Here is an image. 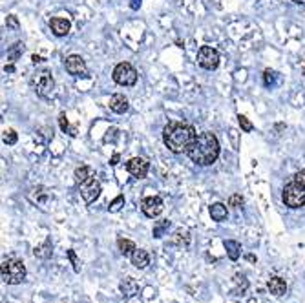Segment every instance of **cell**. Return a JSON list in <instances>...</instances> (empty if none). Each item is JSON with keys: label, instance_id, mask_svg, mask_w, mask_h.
Returning <instances> with one entry per match:
<instances>
[{"label": "cell", "instance_id": "cell-1", "mask_svg": "<svg viewBox=\"0 0 305 303\" xmlns=\"http://www.w3.org/2000/svg\"><path fill=\"white\" fill-rule=\"evenodd\" d=\"M219 141L214 133L203 131L194 139V143L187 150V155L192 159V163L199 166H210L214 165L219 157Z\"/></svg>", "mask_w": 305, "mask_h": 303}, {"label": "cell", "instance_id": "cell-2", "mask_svg": "<svg viewBox=\"0 0 305 303\" xmlns=\"http://www.w3.org/2000/svg\"><path fill=\"white\" fill-rule=\"evenodd\" d=\"M197 137L194 126L188 123H168L163 130V143L172 153H187L190 145Z\"/></svg>", "mask_w": 305, "mask_h": 303}, {"label": "cell", "instance_id": "cell-3", "mask_svg": "<svg viewBox=\"0 0 305 303\" xmlns=\"http://www.w3.org/2000/svg\"><path fill=\"white\" fill-rule=\"evenodd\" d=\"M2 280L7 285H19L26 280V265L21 260H7L2 263Z\"/></svg>", "mask_w": 305, "mask_h": 303}, {"label": "cell", "instance_id": "cell-4", "mask_svg": "<svg viewBox=\"0 0 305 303\" xmlns=\"http://www.w3.org/2000/svg\"><path fill=\"white\" fill-rule=\"evenodd\" d=\"M282 199H283L285 207L292 208H302L305 205V186H302L300 183L292 179L289 185H285L283 194H282Z\"/></svg>", "mask_w": 305, "mask_h": 303}, {"label": "cell", "instance_id": "cell-5", "mask_svg": "<svg viewBox=\"0 0 305 303\" xmlns=\"http://www.w3.org/2000/svg\"><path fill=\"white\" fill-rule=\"evenodd\" d=\"M31 86H33V90L37 91V95L49 97L53 93V88H55V81H53V77H51V71H49V69H39V71L31 77Z\"/></svg>", "mask_w": 305, "mask_h": 303}, {"label": "cell", "instance_id": "cell-6", "mask_svg": "<svg viewBox=\"0 0 305 303\" xmlns=\"http://www.w3.org/2000/svg\"><path fill=\"white\" fill-rule=\"evenodd\" d=\"M113 81L119 84V86H133L137 83V71L133 68L130 62H121L113 68Z\"/></svg>", "mask_w": 305, "mask_h": 303}, {"label": "cell", "instance_id": "cell-7", "mask_svg": "<svg viewBox=\"0 0 305 303\" xmlns=\"http://www.w3.org/2000/svg\"><path fill=\"white\" fill-rule=\"evenodd\" d=\"M197 64L203 69H216L219 66V53L210 46H201L197 51Z\"/></svg>", "mask_w": 305, "mask_h": 303}, {"label": "cell", "instance_id": "cell-8", "mask_svg": "<svg viewBox=\"0 0 305 303\" xmlns=\"http://www.w3.org/2000/svg\"><path fill=\"white\" fill-rule=\"evenodd\" d=\"M163 208H165V203L159 195H148L141 201V210L146 217H157L163 212Z\"/></svg>", "mask_w": 305, "mask_h": 303}, {"label": "cell", "instance_id": "cell-9", "mask_svg": "<svg viewBox=\"0 0 305 303\" xmlns=\"http://www.w3.org/2000/svg\"><path fill=\"white\" fill-rule=\"evenodd\" d=\"M101 195V183L95 177H90L84 183H81V197L84 199V203H93Z\"/></svg>", "mask_w": 305, "mask_h": 303}, {"label": "cell", "instance_id": "cell-10", "mask_svg": "<svg viewBox=\"0 0 305 303\" xmlns=\"http://www.w3.org/2000/svg\"><path fill=\"white\" fill-rule=\"evenodd\" d=\"M64 68L69 75L73 77H86L88 75V68H86V62L81 55H69L64 61Z\"/></svg>", "mask_w": 305, "mask_h": 303}, {"label": "cell", "instance_id": "cell-11", "mask_svg": "<svg viewBox=\"0 0 305 303\" xmlns=\"http://www.w3.org/2000/svg\"><path fill=\"white\" fill-rule=\"evenodd\" d=\"M148 168H150V165H148V161L143 157H132L128 163H126V170H128L130 175H133L135 179H143V177H146Z\"/></svg>", "mask_w": 305, "mask_h": 303}, {"label": "cell", "instance_id": "cell-12", "mask_svg": "<svg viewBox=\"0 0 305 303\" xmlns=\"http://www.w3.org/2000/svg\"><path fill=\"white\" fill-rule=\"evenodd\" d=\"M49 28H51L53 35H57V37H64V35L69 33V28H71V24H69L68 19H61V17H55V19H51V21H49Z\"/></svg>", "mask_w": 305, "mask_h": 303}, {"label": "cell", "instance_id": "cell-13", "mask_svg": "<svg viewBox=\"0 0 305 303\" xmlns=\"http://www.w3.org/2000/svg\"><path fill=\"white\" fill-rule=\"evenodd\" d=\"M130 108V104H128V99L125 95H121V93H115V95H111L110 99V110L113 113H126Z\"/></svg>", "mask_w": 305, "mask_h": 303}, {"label": "cell", "instance_id": "cell-14", "mask_svg": "<svg viewBox=\"0 0 305 303\" xmlns=\"http://www.w3.org/2000/svg\"><path fill=\"white\" fill-rule=\"evenodd\" d=\"M132 265L135 269H146L150 265V254L145 248H135L132 254Z\"/></svg>", "mask_w": 305, "mask_h": 303}, {"label": "cell", "instance_id": "cell-15", "mask_svg": "<svg viewBox=\"0 0 305 303\" xmlns=\"http://www.w3.org/2000/svg\"><path fill=\"white\" fill-rule=\"evenodd\" d=\"M267 287H269V290H271V294H274V296H278V298L283 296L285 292H287V283H285V280L278 278V276H274V278L269 280Z\"/></svg>", "mask_w": 305, "mask_h": 303}, {"label": "cell", "instance_id": "cell-16", "mask_svg": "<svg viewBox=\"0 0 305 303\" xmlns=\"http://www.w3.org/2000/svg\"><path fill=\"white\" fill-rule=\"evenodd\" d=\"M208 212H210V217H212L214 221H218V223L225 221V219H227V216H229V212H227V207H225L223 203H214V205H210Z\"/></svg>", "mask_w": 305, "mask_h": 303}, {"label": "cell", "instance_id": "cell-17", "mask_svg": "<svg viewBox=\"0 0 305 303\" xmlns=\"http://www.w3.org/2000/svg\"><path fill=\"white\" fill-rule=\"evenodd\" d=\"M121 292H123V296H126V298H133L139 292L137 281H135L133 278L123 280V283H121Z\"/></svg>", "mask_w": 305, "mask_h": 303}, {"label": "cell", "instance_id": "cell-18", "mask_svg": "<svg viewBox=\"0 0 305 303\" xmlns=\"http://www.w3.org/2000/svg\"><path fill=\"white\" fill-rule=\"evenodd\" d=\"M28 197L31 203H35V205H44L49 197V192L44 188V186H39V188H33V190H31V194H29Z\"/></svg>", "mask_w": 305, "mask_h": 303}, {"label": "cell", "instance_id": "cell-19", "mask_svg": "<svg viewBox=\"0 0 305 303\" xmlns=\"http://www.w3.org/2000/svg\"><path fill=\"white\" fill-rule=\"evenodd\" d=\"M174 245L179 248H187L190 245V232L183 230V228H177L174 232Z\"/></svg>", "mask_w": 305, "mask_h": 303}, {"label": "cell", "instance_id": "cell-20", "mask_svg": "<svg viewBox=\"0 0 305 303\" xmlns=\"http://www.w3.org/2000/svg\"><path fill=\"white\" fill-rule=\"evenodd\" d=\"M33 254H35V258H39V260H48V258H51V254H53V245H51V241L46 239L42 245L35 247Z\"/></svg>", "mask_w": 305, "mask_h": 303}, {"label": "cell", "instance_id": "cell-21", "mask_svg": "<svg viewBox=\"0 0 305 303\" xmlns=\"http://www.w3.org/2000/svg\"><path fill=\"white\" fill-rule=\"evenodd\" d=\"M225 248H227V256H229L232 261H236L238 258L241 256V245L238 241H232V239L225 241Z\"/></svg>", "mask_w": 305, "mask_h": 303}, {"label": "cell", "instance_id": "cell-22", "mask_svg": "<svg viewBox=\"0 0 305 303\" xmlns=\"http://www.w3.org/2000/svg\"><path fill=\"white\" fill-rule=\"evenodd\" d=\"M117 247H119V252L123 256H132L133 250H135V243H133L132 239L121 238V239H117Z\"/></svg>", "mask_w": 305, "mask_h": 303}, {"label": "cell", "instance_id": "cell-23", "mask_svg": "<svg viewBox=\"0 0 305 303\" xmlns=\"http://www.w3.org/2000/svg\"><path fill=\"white\" fill-rule=\"evenodd\" d=\"M90 177H93V170H91L90 166H79L75 170V181L79 185L84 183L86 179H90Z\"/></svg>", "mask_w": 305, "mask_h": 303}, {"label": "cell", "instance_id": "cell-24", "mask_svg": "<svg viewBox=\"0 0 305 303\" xmlns=\"http://www.w3.org/2000/svg\"><path fill=\"white\" fill-rule=\"evenodd\" d=\"M168 228H170V221L168 219L157 221V225L153 227V238H163Z\"/></svg>", "mask_w": 305, "mask_h": 303}, {"label": "cell", "instance_id": "cell-25", "mask_svg": "<svg viewBox=\"0 0 305 303\" xmlns=\"http://www.w3.org/2000/svg\"><path fill=\"white\" fill-rule=\"evenodd\" d=\"M276 81H278V73L276 71H272V69H265L263 73V83L265 86H276Z\"/></svg>", "mask_w": 305, "mask_h": 303}, {"label": "cell", "instance_id": "cell-26", "mask_svg": "<svg viewBox=\"0 0 305 303\" xmlns=\"http://www.w3.org/2000/svg\"><path fill=\"white\" fill-rule=\"evenodd\" d=\"M59 124H61V128H63V131H66V133H69L71 137H75L77 135V130L73 128V126H69L68 119H66V115H61L59 117Z\"/></svg>", "mask_w": 305, "mask_h": 303}, {"label": "cell", "instance_id": "cell-27", "mask_svg": "<svg viewBox=\"0 0 305 303\" xmlns=\"http://www.w3.org/2000/svg\"><path fill=\"white\" fill-rule=\"evenodd\" d=\"M123 205H125V195H117V197H115V199L110 203L108 210H110L111 214H115V212H119V210L123 208Z\"/></svg>", "mask_w": 305, "mask_h": 303}, {"label": "cell", "instance_id": "cell-28", "mask_svg": "<svg viewBox=\"0 0 305 303\" xmlns=\"http://www.w3.org/2000/svg\"><path fill=\"white\" fill-rule=\"evenodd\" d=\"M22 51H24V44L22 42H17L13 48H11V51H9V61H15V59H19V57L22 55Z\"/></svg>", "mask_w": 305, "mask_h": 303}, {"label": "cell", "instance_id": "cell-29", "mask_svg": "<svg viewBox=\"0 0 305 303\" xmlns=\"http://www.w3.org/2000/svg\"><path fill=\"white\" fill-rule=\"evenodd\" d=\"M2 139H4V143H6V145H15V143H17V131L6 130L4 131V135H2Z\"/></svg>", "mask_w": 305, "mask_h": 303}, {"label": "cell", "instance_id": "cell-30", "mask_svg": "<svg viewBox=\"0 0 305 303\" xmlns=\"http://www.w3.org/2000/svg\"><path fill=\"white\" fill-rule=\"evenodd\" d=\"M68 258L71 260V263H73V270H75V272H81V261L77 260L75 250H73V248H69L68 250Z\"/></svg>", "mask_w": 305, "mask_h": 303}, {"label": "cell", "instance_id": "cell-31", "mask_svg": "<svg viewBox=\"0 0 305 303\" xmlns=\"http://www.w3.org/2000/svg\"><path fill=\"white\" fill-rule=\"evenodd\" d=\"M238 121H240V126H241L243 131H250L252 130V123L245 115H238Z\"/></svg>", "mask_w": 305, "mask_h": 303}, {"label": "cell", "instance_id": "cell-32", "mask_svg": "<svg viewBox=\"0 0 305 303\" xmlns=\"http://www.w3.org/2000/svg\"><path fill=\"white\" fill-rule=\"evenodd\" d=\"M229 205H230V207H241V205H243V197L240 195V194H234V195H230Z\"/></svg>", "mask_w": 305, "mask_h": 303}, {"label": "cell", "instance_id": "cell-33", "mask_svg": "<svg viewBox=\"0 0 305 303\" xmlns=\"http://www.w3.org/2000/svg\"><path fill=\"white\" fill-rule=\"evenodd\" d=\"M292 179L296 181V183H300L302 186H305V170H300V172H296Z\"/></svg>", "mask_w": 305, "mask_h": 303}, {"label": "cell", "instance_id": "cell-34", "mask_svg": "<svg viewBox=\"0 0 305 303\" xmlns=\"http://www.w3.org/2000/svg\"><path fill=\"white\" fill-rule=\"evenodd\" d=\"M7 26H9V28H19V22H17V19H15L13 15H9V17H7Z\"/></svg>", "mask_w": 305, "mask_h": 303}, {"label": "cell", "instance_id": "cell-35", "mask_svg": "<svg viewBox=\"0 0 305 303\" xmlns=\"http://www.w3.org/2000/svg\"><path fill=\"white\" fill-rule=\"evenodd\" d=\"M139 6H141V0H132V4H130L132 9H139Z\"/></svg>", "mask_w": 305, "mask_h": 303}, {"label": "cell", "instance_id": "cell-36", "mask_svg": "<svg viewBox=\"0 0 305 303\" xmlns=\"http://www.w3.org/2000/svg\"><path fill=\"white\" fill-rule=\"evenodd\" d=\"M117 161H119V153H113V155H111V161H110V165H117Z\"/></svg>", "mask_w": 305, "mask_h": 303}, {"label": "cell", "instance_id": "cell-37", "mask_svg": "<svg viewBox=\"0 0 305 303\" xmlns=\"http://www.w3.org/2000/svg\"><path fill=\"white\" fill-rule=\"evenodd\" d=\"M31 61H33V64H39V62H42L44 59H42V57H39V55H31Z\"/></svg>", "mask_w": 305, "mask_h": 303}, {"label": "cell", "instance_id": "cell-38", "mask_svg": "<svg viewBox=\"0 0 305 303\" xmlns=\"http://www.w3.org/2000/svg\"><path fill=\"white\" fill-rule=\"evenodd\" d=\"M292 2H296V4H300V6H302V4H305V0H292Z\"/></svg>", "mask_w": 305, "mask_h": 303}, {"label": "cell", "instance_id": "cell-39", "mask_svg": "<svg viewBox=\"0 0 305 303\" xmlns=\"http://www.w3.org/2000/svg\"><path fill=\"white\" fill-rule=\"evenodd\" d=\"M302 71H304V75H305V61H304V66H302Z\"/></svg>", "mask_w": 305, "mask_h": 303}]
</instances>
